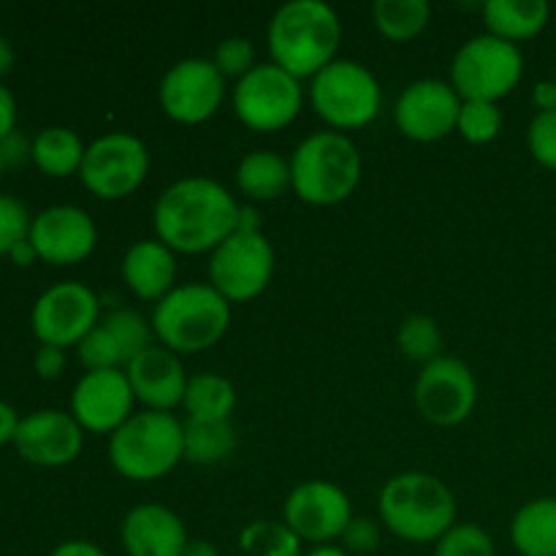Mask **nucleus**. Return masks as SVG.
<instances>
[{"instance_id":"f257e3e1","label":"nucleus","mask_w":556,"mask_h":556,"mask_svg":"<svg viewBox=\"0 0 556 556\" xmlns=\"http://www.w3.org/2000/svg\"><path fill=\"white\" fill-rule=\"evenodd\" d=\"M239 212L228 188L210 177H185L168 185L155 201V233L174 253L215 250L239 228Z\"/></svg>"},{"instance_id":"f03ea898","label":"nucleus","mask_w":556,"mask_h":556,"mask_svg":"<svg viewBox=\"0 0 556 556\" xmlns=\"http://www.w3.org/2000/svg\"><path fill=\"white\" fill-rule=\"evenodd\" d=\"M271 63L291 76H315L337 60L342 22L324 0H288L275 11L266 30Z\"/></svg>"},{"instance_id":"7ed1b4c3","label":"nucleus","mask_w":556,"mask_h":556,"mask_svg":"<svg viewBox=\"0 0 556 556\" xmlns=\"http://www.w3.org/2000/svg\"><path fill=\"white\" fill-rule=\"evenodd\" d=\"M380 521L407 543H438L456 521V500L429 472H400L378 497Z\"/></svg>"},{"instance_id":"20e7f679","label":"nucleus","mask_w":556,"mask_h":556,"mask_svg":"<svg viewBox=\"0 0 556 556\" xmlns=\"http://www.w3.org/2000/svg\"><path fill=\"white\" fill-rule=\"evenodd\" d=\"M358 179H362V152L340 130L309 134L293 150L291 188L307 204H340L358 188Z\"/></svg>"},{"instance_id":"39448f33","label":"nucleus","mask_w":556,"mask_h":556,"mask_svg":"<svg viewBox=\"0 0 556 556\" xmlns=\"http://www.w3.org/2000/svg\"><path fill=\"white\" fill-rule=\"evenodd\" d=\"M231 324V302L210 282L177 286L155 304L152 331L172 353H201L220 342Z\"/></svg>"},{"instance_id":"423d86ee","label":"nucleus","mask_w":556,"mask_h":556,"mask_svg":"<svg viewBox=\"0 0 556 556\" xmlns=\"http://www.w3.org/2000/svg\"><path fill=\"white\" fill-rule=\"evenodd\" d=\"M109 459L128 481H157L185 459L182 424L172 413H134L117 432L109 434Z\"/></svg>"},{"instance_id":"0eeeda50","label":"nucleus","mask_w":556,"mask_h":556,"mask_svg":"<svg viewBox=\"0 0 556 556\" xmlns=\"http://www.w3.org/2000/svg\"><path fill=\"white\" fill-rule=\"evenodd\" d=\"M525 74V54L519 43L483 33L462 43L451 65V85L462 101L497 103L519 85Z\"/></svg>"},{"instance_id":"6e6552de","label":"nucleus","mask_w":556,"mask_h":556,"mask_svg":"<svg viewBox=\"0 0 556 556\" xmlns=\"http://www.w3.org/2000/svg\"><path fill=\"white\" fill-rule=\"evenodd\" d=\"M309 101L315 114L331 128H364L380 112V85L358 60H334L313 76Z\"/></svg>"},{"instance_id":"1a4fd4ad","label":"nucleus","mask_w":556,"mask_h":556,"mask_svg":"<svg viewBox=\"0 0 556 556\" xmlns=\"http://www.w3.org/2000/svg\"><path fill=\"white\" fill-rule=\"evenodd\" d=\"M275 275V248L258 231L237 228L220 248L212 250L210 286L231 304L250 302L266 291Z\"/></svg>"},{"instance_id":"9d476101","label":"nucleus","mask_w":556,"mask_h":556,"mask_svg":"<svg viewBox=\"0 0 556 556\" xmlns=\"http://www.w3.org/2000/svg\"><path fill=\"white\" fill-rule=\"evenodd\" d=\"M302 109V85L296 76L275 63H258L248 76L237 81L233 112L248 128L271 134L296 119Z\"/></svg>"},{"instance_id":"9b49d317","label":"nucleus","mask_w":556,"mask_h":556,"mask_svg":"<svg viewBox=\"0 0 556 556\" xmlns=\"http://www.w3.org/2000/svg\"><path fill=\"white\" fill-rule=\"evenodd\" d=\"M147 172L150 152L144 141L130 134H106L87 144L79 177L92 195L117 201L139 190Z\"/></svg>"},{"instance_id":"f8f14e48","label":"nucleus","mask_w":556,"mask_h":556,"mask_svg":"<svg viewBox=\"0 0 556 556\" xmlns=\"http://www.w3.org/2000/svg\"><path fill=\"white\" fill-rule=\"evenodd\" d=\"M98 309H101V302L85 282H58V286L47 288L33 304V334L41 340V345H79L101 324Z\"/></svg>"},{"instance_id":"ddd939ff","label":"nucleus","mask_w":556,"mask_h":556,"mask_svg":"<svg viewBox=\"0 0 556 556\" xmlns=\"http://www.w3.org/2000/svg\"><path fill=\"white\" fill-rule=\"evenodd\" d=\"M226 76L210 58H185L166 71L161 81V106L185 125L206 123L220 109Z\"/></svg>"},{"instance_id":"4468645a","label":"nucleus","mask_w":556,"mask_h":556,"mask_svg":"<svg viewBox=\"0 0 556 556\" xmlns=\"http://www.w3.org/2000/svg\"><path fill=\"white\" fill-rule=\"evenodd\" d=\"M478 400V383L465 362L440 356L421 369L416 380V405L427 421L456 427L470 418Z\"/></svg>"},{"instance_id":"2eb2a0df","label":"nucleus","mask_w":556,"mask_h":556,"mask_svg":"<svg viewBox=\"0 0 556 556\" xmlns=\"http://www.w3.org/2000/svg\"><path fill=\"white\" fill-rule=\"evenodd\" d=\"M353 508L348 494L337 483L304 481L288 494L282 521L296 532L302 541L324 546L337 541L348 530Z\"/></svg>"},{"instance_id":"dca6fc26","label":"nucleus","mask_w":556,"mask_h":556,"mask_svg":"<svg viewBox=\"0 0 556 556\" xmlns=\"http://www.w3.org/2000/svg\"><path fill=\"white\" fill-rule=\"evenodd\" d=\"M462 98L443 79H418L396 98V128L413 141H438L456 130Z\"/></svg>"},{"instance_id":"f3484780","label":"nucleus","mask_w":556,"mask_h":556,"mask_svg":"<svg viewBox=\"0 0 556 556\" xmlns=\"http://www.w3.org/2000/svg\"><path fill=\"white\" fill-rule=\"evenodd\" d=\"M134 389L123 369L85 372L71 394V416L81 429L96 434H114L134 416Z\"/></svg>"},{"instance_id":"a211bd4d","label":"nucleus","mask_w":556,"mask_h":556,"mask_svg":"<svg viewBox=\"0 0 556 556\" xmlns=\"http://www.w3.org/2000/svg\"><path fill=\"white\" fill-rule=\"evenodd\" d=\"M30 242L38 258L47 264L71 266L85 261L96 250L98 228L79 206L58 204L33 217Z\"/></svg>"},{"instance_id":"6ab92c4d","label":"nucleus","mask_w":556,"mask_h":556,"mask_svg":"<svg viewBox=\"0 0 556 556\" xmlns=\"http://www.w3.org/2000/svg\"><path fill=\"white\" fill-rule=\"evenodd\" d=\"M22 459L38 467H63L79 456L85 445V429L71 413L38 410L20 421L14 438Z\"/></svg>"},{"instance_id":"aec40b11","label":"nucleus","mask_w":556,"mask_h":556,"mask_svg":"<svg viewBox=\"0 0 556 556\" xmlns=\"http://www.w3.org/2000/svg\"><path fill=\"white\" fill-rule=\"evenodd\" d=\"M125 375H128L136 400L147 405V410L161 413H172V407L182 405L190 380L177 353L157 345L147 348L141 356H136Z\"/></svg>"},{"instance_id":"412c9836","label":"nucleus","mask_w":556,"mask_h":556,"mask_svg":"<svg viewBox=\"0 0 556 556\" xmlns=\"http://www.w3.org/2000/svg\"><path fill=\"white\" fill-rule=\"evenodd\" d=\"M128 556H182L190 543L182 519L166 505H136L119 527Z\"/></svg>"},{"instance_id":"4be33fe9","label":"nucleus","mask_w":556,"mask_h":556,"mask_svg":"<svg viewBox=\"0 0 556 556\" xmlns=\"http://www.w3.org/2000/svg\"><path fill=\"white\" fill-rule=\"evenodd\" d=\"M123 280L144 302H161L174 291L177 258L161 239H141L130 244L123 258Z\"/></svg>"},{"instance_id":"5701e85b","label":"nucleus","mask_w":556,"mask_h":556,"mask_svg":"<svg viewBox=\"0 0 556 556\" xmlns=\"http://www.w3.org/2000/svg\"><path fill=\"white\" fill-rule=\"evenodd\" d=\"M510 543L521 556H556V500L521 505L510 521Z\"/></svg>"},{"instance_id":"b1692460","label":"nucleus","mask_w":556,"mask_h":556,"mask_svg":"<svg viewBox=\"0 0 556 556\" xmlns=\"http://www.w3.org/2000/svg\"><path fill=\"white\" fill-rule=\"evenodd\" d=\"M548 9L546 0H489L483 5V20L492 36L516 43L538 36L546 27Z\"/></svg>"},{"instance_id":"393cba45","label":"nucleus","mask_w":556,"mask_h":556,"mask_svg":"<svg viewBox=\"0 0 556 556\" xmlns=\"http://www.w3.org/2000/svg\"><path fill=\"white\" fill-rule=\"evenodd\" d=\"M237 185L248 199L271 201L291 188V161L269 150H255L239 161Z\"/></svg>"},{"instance_id":"a878e982","label":"nucleus","mask_w":556,"mask_h":556,"mask_svg":"<svg viewBox=\"0 0 556 556\" xmlns=\"http://www.w3.org/2000/svg\"><path fill=\"white\" fill-rule=\"evenodd\" d=\"M85 152L87 147L74 130L63 125H49L33 139L30 157L49 177H71V174H79Z\"/></svg>"},{"instance_id":"bb28decb","label":"nucleus","mask_w":556,"mask_h":556,"mask_svg":"<svg viewBox=\"0 0 556 556\" xmlns=\"http://www.w3.org/2000/svg\"><path fill=\"white\" fill-rule=\"evenodd\" d=\"M182 407L193 421H226L237 407V389L223 375H193L188 380Z\"/></svg>"},{"instance_id":"cd10ccee","label":"nucleus","mask_w":556,"mask_h":556,"mask_svg":"<svg viewBox=\"0 0 556 556\" xmlns=\"http://www.w3.org/2000/svg\"><path fill=\"white\" fill-rule=\"evenodd\" d=\"M185 429V459L193 465H217V462L228 459L231 451L237 448V429H233L231 418L226 421H188L182 424Z\"/></svg>"},{"instance_id":"c85d7f7f","label":"nucleus","mask_w":556,"mask_h":556,"mask_svg":"<svg viewBox=\"0 0 556 556\" xmlns=\"http://www.w3.org/2000/svg\"><path fill=\"white\" fill-rule=\"evenodd\" d=\"M375 25L391 41H410L432 20V5L427 0H378L372 5Z\"/></svg>"},{"instance_id":"c756f323","label":"nucleus","mask_w":556,"mask_h":556,"mask_svg":"<svg viewBox=\"0 0 556 556\" xmlns=\"http://www.w3.org/2000/svg\"><path fill=\"white\" fill-rule=\"evenodd\" d=\"M239 548L244 556H302V538L286 521H250L239 532Z\"/></svg>"},{"instance_id":"7c9ffc66","label":"nucleus","mask_w":556,"mask_h":556,"mask_svg":"<svg viewBox=\"0 0 556 556\" xmlns=\"http://www.w3.org/2000/svg\"><path fill=\"white\" fill-rule=\"evenodd\" d=\"M396 345L413 362H434L440 358V348H443V334H440L438 324L429 315H410L402 320L400 334H396Z\"/></svg>"},{"instance_id":"2f4dec72","label":"nucleus","mask_w":556,"mask_h":556,"mask_svg":"<svg viewBox=\"0 0 556 556\" xmlns=\"http://www.w3.org/2000/svg\"><path fill=\"white\" fill-rule=\"evenodd\" d=\"M101 324L106 326V329L112 331L114 340H117L119 353H123L125 358V367H128L136 356H141L147 348H152L150 324H147L144 315H139L136 309H114V313H109Z\"/></svg>"},{"instance_id":"473e14b6","label":"nucleus","mask_w":556,"mask_h":556,"mask_svg":"<svg viewBox=\"0 0 556 556\" xmlns=\"http://www.w3.org/2000/svg\"><path fill=\"white\" fill-rule=\"evenodd\" d=\"M500 128H503V112L497 109V103L462 101L456 130L467 141H472V144H489L492 139H497Z\"/></svg>"},{"instance_id":"72a5a7b5","label":"nucleus","mask_w":556,"mask_h":556,"mask_svg":"<svg viewBox=\"0 0 556 556\" xmlns=\"http://www.w3.org/2000/svg\"><path fill=\"white\" fill-rule=\"evenodd\" d=\"M434 556H497V548L483 527L454 525L434 543Z\"/></svg>"},{"instance_id":"f704fd0d","label":"nucleus","mask_w":556,"mask_h":556,"mask_svg":"<svg viewBox=\"0 0 556 556\" xmlns=\"http://www.w3.org/2000/svg\"><path fill=\"white\" fill-rule=\"evenodd\" d=\"M76 353H79V362L85 364L87 372H98V369H117L125 364L117 340H114L112 331H109L103 324H98L96 329H92L90 334L76 345Z\"/></svg>"},{"instance_id":"c9c22d12","label":"nucleus","mask_w":556,"mask_h":556,"mask_svg":"<svg viewBox=\"0 0 556 556\" xmlns=\"http://www.w3.org/2000/svg\"><path fill=\"white\" fill-rule=\"evenodd\" d=\"M212 63L217 65L223 76H233V79H242L250 71L255 68V47L250 38L244 36H231L223 38L215 49V58Z\"/></svg>"},{"instance_id":"e433bc0d","label":"nucleus","mask_w":556,"mask_h":556,"mask_svg":"<svg viewBox=\"0 0 556 556\" xmlns=\"http://www.w3.org/2000/svg\"><path fill=\"white\" fill-rule=\"evenodd\" d=\"M30 215L20 199L0 193V255H9L22 239L30 237Z\"/></svg>"},{"instance_id":"4c0bfd02","label":"nucleus","mask_w":556,"mask_h":556,"mask_svg":"<svg viewBox=\"0 0 556 556\" xmlns=\"http://www.w3.org/2000/svg\"><path fill=\"white\" fill-rule=\"evenodd\" d=\"M530 152L541 166L556 172V109L554 112H538L530 123Z\"/></svg>"},{"instance_id":"58836bf2","label":"nucleus","mask_w":556,"mask_h":556,"mask_svg":"<svg viewBox=\"0 0 556 556\" xmlns=\"http://www.w3.org/2000/svg\"><path fill=\"white\" fill-rule=\"evenodd\" d=\"M380 538H383V532H380L378 521L367 519V516H353L351 525H348V530L342 532L340 541H342V548H345V552L372 554V552H378Z\"/></svg>"},{"instance_id":"ea45409f","label":"nucleus","mask_w":556,"mask_h":556,"mask_svg":"<svg viewBox=\"0 0 556 556\" xmlns=\"http://www.w3.org/2000/svg\"><path fill=\"white\" fill-rule=\"evenodd\" d=\"M33 364H36V372L41 375L43 380H54V378H60L65 369V351L63 348H54V345H41L36 351Z\"/></svg>"},{"instance_id":"a19ab883","label":"nucleus","mask_w":556,"mask_h":556,"mask_svg":"<svg viewBox=\"0 0 556 556\" xmlns=\"http://www.w3.org/2000/svg\"><path fill=\"white\" fill-rule=\"evenodd\" d=\"M0 152H3L5 166H16V163H22L30 157L33 144H27L25 136H22L20 130H14V134H9L3 141H0Z\"/></svg>"},{"instance_id":"79ce46f5","label":"nucleus","mask_w":556,"mask_h":556,"mask_svg":"<svg viewBox=\"0 0 556 556\" xmlns=\"http://www.w3.org/2000/svg\"><path fill=\"white\" fill-rule=\"evenodd\" d=\"M16 125V101L11 96L9 87L0 81V141L5 139L9 134H14Z\"/></svg>"},{"instance_id":"37998d69","label":"nucleus","mask_w":556,"mask_h":556,"mask_svg":"<svg viewBox=\"0 0 556 556\" xmlns=\"http://www.w3.org/2000/svg\"><path fill=\"white\" fill-rule=\"evenodd\" d=\"M22 418L16 416L14 407L9 402H0V445L3 443H14L16 429H20Z\"/></svg>"},{"instance_id":"c03bdc74","label":"nucleus","mask_w":556,"mask_h":556,"mask_svg":"<svg viewBox=\"0 0 556 556\" xmlns=\"http://www.w3.org/2000/svg\"><path fill=\"white\" fill-rule=\"evenodd\" d=\"M49 556H106V552L90 541H65Z\"/></svg>"},{"instance_id":"a18cd8bd","label":"nucleus","mask_w":556,"mask_h":556,"mask_svg":"<svg viewBox=\"0 0 556 556\" xmlns=\"http://www.w3.org/2000/svg\"><path fill=\"white\" fill-rule=\"evenodd\" d=\"M538 112H554L556 109V85L554 81H538L535 92H532Z\"/></svg>"},{"instance_id":"49530a36","label":"nucleus","mask_w":556,"mask_h":556,"mask_svg":"<svg viewBox=\"0 0 556 556\" xmlns=\"http://www.w3.org/2000/svg\"><path fill=\"white\" fill-rule=\"evenodd\" d=\"M11 261H14V264H20V266H27V264H33V261L38 258V253H36V248H33V242H30V237L27 239H22L20 244H16L14 250H11Z\"/></svg>"},{"instance_id":"de8ad7c7","label":"nucleus","mask_w":556,"mask_h":556,"mask_svg":"<svg viewBox=\"0 0 556 556\" xmlns=\"http://www.w3.org/2000/svg\"><path fill=\"white\" fill-rule=\"evenodd\" d=\"M182 556H220V554H217V548L212 546L210 541H204V538H195V541H190L188 546H185Z\"/></svg>"},{"instance_id":"09e8293b","label":"nucleus","mask_w":556,"mask_h":556,"mask_svg":"<svg viewBox=\"0 0 556 556\" xmlns=\"http://www.w3.org/2000/svg\"><path fill=\"white\" fill-rule=\"evenodd\" d=\"M11 65H14V49H11L5 38H0V76L9 74Z\"/></svg>"},{"instance_id":"8fccbe9b","label":"nucleus","mask_w":556,"mask_h":556,"mask_svg":"<svg viewBox=\"0 0 556 556\" xmlns=\"http://www.w3.org/2000/svg\"><path fill=\"white\" fill-rule=\"evenodd\" d=\"M307 556H348L342 546H334V543H324V546H315Z\"/></svg>"},{"instance_id":"3c124183","label":"nucleus","mask_w":556,"mask_h":556,"mask_svg":"<svg viewBox=\"0 0 556 556\" xmlns=\"http://www.w3.org/2000/svg\"><path fill=\"white\" fill-rule=\"evenodd\" d=\"M3 168H5V161H3V152H0V177H3Z\"/></svg>"},{"instance_id":"603ef678","label":"nucleus","mask_w":556,"mask_h":556,"mask_svg":"<svg viewBox=\"0 0 556 556\" xmlns=\"http://www.w3.org/2000/svg\"><path fill=\"white\" fill-rule=\"evenodd\" d=\"M554 85H556V79H554Z\"/></svg>"}]
</instances>
